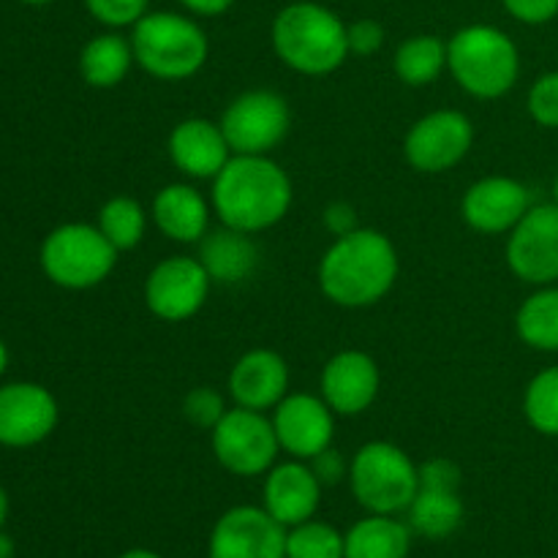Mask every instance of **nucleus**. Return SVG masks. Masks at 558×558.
Listing matches in <instances>:
<instances>
[{
    "mask_svg": "<svg viewBox=\"0 0 558 558\" xmlns=\"http://www.w3.org/2000/svg\"><path fill=\"white\" fill-rule=\"evenodd\" d=\"M294 189L270 156H232L213 178V210L223 227L259 234L287 218Z\"/></svg>",
    "mask_w": 558,
    "mask_h": 558,
    "instance_id": "obj_1",
    "label": "nucleus"
},
{
    "mask_svg": "<svg viewBox=\"0 0 558 558\" xmlns=\"http://www.w3.org/2000/svg\"><path fill=\"white\" fill-rule=\"evenodd\" d=\"M396 245L376 229H354L332 240L319 262V287L330 303L341 308H368L385 300L396 287Z\"/></svg>",
    "mask_w": 558,
    "mask_h": 558,
    "instance_id": "obj_2",
    "label": "nucleus"
},
{
    "mask_svg": "<svg viewBox=\"0 0 558 558\" xmlns=\"http://www.w3.org/2000/svg\"><path fill=\"white\" fill-rule=\"evenodd\" d=\"M270 44L283 65L305 76L332 74L352 54L347 22L314 0L283 5L270 25Z\"/></svg>",
    "mask_w": 558,
    "mask_h": 558,
    "instance_id": "obj_3",
    "label": "nucleus"
},
{
    "mask_svg": "<svg viewBox=\"0 0 558 558\" xmlns=\"http://www.w3.org/2000/svg\"><path fill=\"white\" fill-rule=\"evenodd\" d=\"M447 69L469 96L494 101L515 87L521 52L499 27L466 25L447 41Z\"/></svg>",
    "mask_w": 558,
    "mask_h": 558,
    "instance_id": "obj_4",
    "label": "nucleus"
},
{
    "mask_svg": "<svg viewBox=\"0 0 558 558\" xmlns=\"http://www.w3.org/2000/svg\"><path fill=\"white\" fill-rule=\"evenodd\" d=\"M131 49L145 74L163 82H180L199 74L210 54V41L191 16L147 11L131 27Z\"/></svg>",
    "mask_w": 558,
    "mask_h": 558,
    "instance_id": "obj_5",
    "label": "nucleus"
},
{
    "mask_svg": "<svg viewBox=\"0 0 558 558\" xmlns=\"http://www.w3.org/2000/svg\"><path fill=\"white\" fill-rule=\"evenodd\" d=\"M354 499L374 515L407 512L420 490V466L390 441H368L349 463Z\"/></svg>",
    "mask_w": 558,
    "mask_h": 558,
    "instance_id": "obj_6",
    "label": "nucleus"
},
{
    "mask_svg": "<svg viewBox=\"0 0 558 558\" xmlns=\"http://www.w3.org/2000/svg\"><path fill=\"white\" fill-rule=\"evenodd\" d=\"M120 251L90 223H63L41 245V267L63 289H93L112 276Z\"/></svg>",
    "mask_w": 558,
    "mask_h": 558,
    "instance_id": "obj_7",
    "label": "nucleus"
},
{
    "mask_svg": "<svg viewBox=\"0 0 558 558\" xmlns=\"http://www.w3.org/2000/svg\"><path fill=\"white\" fill-rule=\"evenodd\" d=\"M218 123L234 156H270L287 140L292 112L281 93L259 87L240 93Z\"/></svg>",
    "mask_w": 558,
    "mask_h": 558,
    "instance_id": "obj_8",
    "label": "nucleus"
},
{
    "mask_svg": "<svg viewBox=\"0 0 558 558\" xmlns=\"http://www.w3.org/2000/svg\"><path fill=\"white\" fill-rule=\"evenodd\" d=\"M216 461L238 477H259L276 466L281 452L272 420L265 412L234 407L210 430Z\"/></svg>",
    "mask_w": 558,
    "mask_h": 558,
    "instance_id": "obj_9",
    "label": "nucleus"
},
{
    "mask_svg": "<svg viewBox=\"0 0 558 558\" xmlns=\"http://www.w3.org/2000/svg\"><path fill=\"white\" fill-rule=\"evenodd\" d=\"M474 145V125L458 109H436L409 129L403 156L409 167L423 174L450 172L469 156Z\"/></svg>",
    "mask_w": 558,
    "mask_h": 558,
    "instance_id": "obj_10",
    "label": "nucleus"
},
{
    "mask_svg": "<svg viewBox=\"0 0 558 558\" xmlns=\"http://www.w3.org/2000/svg\"><path fill=\"white\" fill-rule=\"evenodd\" d=\"M507 265L534 287L558 283V205H532L507 238Z\"/></svg>",
    "mask_w": 558,
    "mask_h": 558,
    "instance_id": "obj_11",
    "label": "nucleus"
},
{
    "mask_svg": "<svg viewBox=\"0 0 558 558\" xmlns=\"http://www.w3.org/2000/svg\"><path fill=\"white\" fill-rule=\"evenodd\" d=\"M213 278L196 256H169L158 262L145 281V303L163 322H185L210 298Z\"/></svg>",
    "mask_w": 558,
    "mask_h": 558,
    "instance_id": "obj_12",
    "label": "nucleus"
},
{
    "mask_svg": "<svg viewBox=\"0 0 558 558\" xmlns=\"http://www.w3.org/2000/svg\"><path fill=\"white\" fill-rule=\"evenodd\" d=\"M207 556L287 558V526H281L265 507H232L213 526Z\"/></svg>",
    "mask_w": 558,
    "mask_h": 558,
    "instance_id": "obj_13",
    "label": "nucleus"
},
{
    "mask_svg": "<svg viewBox=\"0 0 558 558\" xmlns=\"http://www.w3.org/2000/svg\"><path fill=\"white\" fill-rule=\"evenodd\" d=\"M272 428L278 445L287 456L298 461H311L327 447H332L336 436V412L327 407L322 396L311 392H292L272 409Z\"/></svg>",
    "mask_w": 558,
    "mask_h": 558,
    "instance_id": "obj_14",
    "label": "nucleus"
},
{
    "mask_svg": "<svg viewBox=\"0 0 558 558\" xmlns=\"http://www.w3.org/2000/svg\"><path fill=\"white\" fill-rule=\"evenodd\" d=\"M532 207V194L515 178L490 174L466 189L461 202L463 221L480 234H510Z\"/></svg>",
    "mask_w": 558,
    "mask_h": 558,
    "instance_id": "obj_15",
    "label": "nucleus"
},
{
    "mask_svg": "<svg viewBox=\"0 0 558 558\" xmlns=\"http://www.w3.org/2000/svg\"><path fill=\"white\" fill-rule=\"evenodd\" d=\"M58 425V401L33 381L0 387V445L31 447L47 439Z\"/></svg>",
    "mask_w": 558,
    "mask_h": 558,
    "instance_id": "obj_16",
    "label": "nucleus"
},
{
    "mask_svg": "<svg viewBox=\"0 0 558 558\" xmlns=\"http://www.w3.org/2000/svg\"><path fill=\"white\" fill-rule=\"evenodd\" d=\"M322 398L327 407L343 417H357L374 407L381 387V374L376 360L360 349H347L330 357L322 371Z\"/></svg>",
    "mask_w": 558,
    "mask_h": 558,
    "instance_id": "obj_17",
    "label": "nucleus"
},
{
    "mask_svg": "<svg viewBox=\"0 0 558 558\" xmlns=\"http://www.w3.org/2000/svg\"><path fill=\"white\" fill-rule=\"evenodd\" d=\"M229 396L234 407L267 412L289 396V365L272 349H251L229 371Z\"/></svg>",
    "mask_w": 558,
    "mask_h": 558,
    "instance_id": "obj_18",
    "label": "nucleus"
},
{
    "mask_svg": "<svg viewBox=\"0 0 558 558\" xmlns=\"http://www.w3.org/2000/svg\"><path fill=\"white\" fill-rule=\"evenodd\" d=\"M322 488L325 485L319 483L308 461L292 458L287 463H276L265 480V510L281 526L292 529L316 515L322 501Z\"/></svg>",
    "mask_w": 558,
    "mask_h": 558,
    "instance_id": "obj_19",
    "label": "nucleus"
},
{
    "mask_svg": "<svg viewBox=\"0 0 558 558\" xmlns=\"http://www.w3.org/2000/svg\"><path fill=\"white\" fill-rule=\"evenodd\" d=\"M169 158L191 180H213L234 156L221 123L207 118H185L169 134Z\"/></svg>",
    "mask_w": 558,
    "mask_h": 558,
    "instance_id": "obj_20",
    "label": "nucleus"
},
{
    "mask_svg": "<svg viewBox=\"0 0 558 558\" xmlns=\"http://www.w3.org/2000/svg\"><path fill=\"white\" fill-rule=\"evenodd\" d=\"M150 218L172 243H199L210 232V205L189 183H169L156 194Z\"/></svg>",
    "mask_w": 558,
    "mask_h": 558,
    "instance_id": "obj_21",
    "label": "nucleus"
},
{
    "mask_svg": "<svg viewBox=\"0 0 558 558\" xmlns=\"http://www.w3.org/2000/svg\"><path fill=\"white\" fill-rule=\"evenodd\" d=\"M196 259L202 262L213 283H240L254 276V270L259 267V248L248 232L221 227L199 240Z\"/></svg>",
    "mask_w": 558,
    "mask_h": 558,
    "instance_id": "obj_22",
    "label": "nucleus"
},
{
    "mask_svg": "<svg viewBox=\"0 0 558 558\" xmlns=\"http://www.w3.org/2000/svg\"><path fill=\"white\" fill-rule=\"evenodd\" d=\"M412 526L396 515H374L354 523L347 537V558H409Z\"/></svg>",
    "mask_w": 558,
    "mask_h": 558,
    "instance_id": "obj_23",
    "label": "nucleus"
},
{
    "mask_svg": "<svg viewBox=\"0 0 558 558\" xmlns=\"http://www.w3.org/2000/svg\"><path fill=\"white\" fill-rule=\"evenodd\" d=\"M409 526L414 534L425 539H445L461 529L463 501L458 488H436V485H420L417 496L407 510Z\"/></svg>",
    "mask_w": 558,
    "mask_h": 558,
    "instance_id": "obj_24",
    "label": "nucleus"
},
{
    "mask_svg": "<svg viewBox=\"0 0 558 558\" xmlns=\"http://www.w3.org/2000/svg\"><path fill=\"white\" fill-rule=\"evenodd\" d=\"M134 63L131 38L120 36V33H101L82 47L80 74L90 87L107 90V87L120 85Z\"/></svg>",
    "mask_w": 558,
    "mask_h": 558,
    "instance_id": "obj_25",
    "label": "nucleus"
},
{
    "mask_svg": "<svg viewBox=\"0 0 558 558\" xmlns=\"http://www.w3.org/2000/svg\"><path fill=\"white\" fill-rule=\"evenodd\" d=\"M515 330L526 347L537 352H558V287H539L518 308Z\"/></svg>",
    "mask_w": 558,
    "mask_h": 558,
    "instance_id": "obj_26",
    "label": "nucleus"
},
{
    "mask_svg": "<svg viewBox=\"0 0 558 558\" xmlns=\"http://www.w3.org/2000/svg\"><path fill=\"white\" fill-rule=\"evenodd\" d=\"M392 65H396V74L403 85H430V82L439 80L441 71L447 69V41H441L439 36H428V33L407 38V41L396 49Z\"/></svg>",
    "mask_w": 558,
    "mask_h": 558,
    "instance_id": "obj_27",
    "label": "nucleus"
},
{
    "mask_svg": "<svg viewBox=\"0 0 558 558\" xmlns=\"http://www.w3.org/2000/svg\"><path fill=\"white\" fill-rule=\"evenodd\" d=\"M98 229L118 251H131L145 240L147 210L134 196H114L98 210Z\"/></svg>",
    "mask_w": 558,
    "mask_h": 558,
    "instance_id": "obj_28",
    "label": "nucleus"
},
{
    "mask_svg": "<svg viewBox=\"0 0 558 558\" xmlns=\"http://www.w3.org/2000/svg\"><path fill=\"white\" fill-rule=\"evenodd\" d=\"M287 558H347V537L330 523L311 518L287 529Z\"/></svg>",
    "mask_w": 558,
    "mask_h": 558,
    "instance_id": "obj_29",
    "label": "nucleus"
},
{
    "mask_svg": "<svg viewBox=\"0 0 558 558\" xmlns=\"http://www.w3.org/2000/svg\"><path fill=\"white\" fill-rule=\"evenodd\" d=\"M523 414L543 436H558V365L534 376L523 392Z\"/></svg>",
    "mask_w": 558,
    "mask_h": 558,
    "instance_id": "obj_30",
    "label": "nucleus"
},
{
    "mask_svg": "<svg viewBox=\"0 0 558 558\" xmlns=\"http://www.w3.org/2000/svg\"><path fill=\"white\" fill-rule=\"evenodd\" d=\"M227 412L229 409H227V403H223L221 392H216L213 387H194V390H191L183 401L185 420L202 430L216 428Z\"/></svg>",
    "mask_w": 558,
    "mask_h": 558,
    "instance_id": "obj_31",
    "label": "nucleus"
},
{
    "mask_svg": "<svg viewBox=\"0 0 558 558\" xmlns=\"http://www.w3.org/2000/svg\"><path fill=\"white\" fill-rule=\"evenodd\" d=\"M529 114L543 129H558V71L537 76L526 98Z\"/></svg>",
    "mask_w": 558,
    "mask_h": 558,
    "instance_id": "obj_32",
    "label": "nucleus"
},
{
    "mask_svg": "<svg viewBox=\"0 0 558 558\" xmlns=\"http://www.w3.org/2000/svg\"><path fill=\"white\" fill-rule=\"evenodd\" d=\"M85 5L96 22L120 31V27H134L147 14L150 0H85Z\"/></svg>",
    "mask_w": 558,
    "mask_h": 558,
    "instance_id": "obj_33",
    "label": "nucleus"
},
{
    "mask_svg": "<svg viewBox=\"0 0 558 558\" xmlns=\"http://www.w3.org/2000/svg\"><path fill=\"white\" fill-rule=\"evenodd\" d=\"M347 38H349V52L352 54H376L385 47V27L381 22L371 20H354L352 25H347Z\"/></svg>",
    "mask_w": 558,
    "mask_h": 558,
    "instance_id": "obj_34",
    "label": "nucleus"
},
{
    "mask_svg": "<svg viewBox=\"0 0 558 558\" xmlns=\"http://www.w3.org/2000/svg\"><path fill=\"white\" fill-rule=\"evenodd\" d=\"M501 5L523 25H545L558 16V0H501Z\"/></svg>",
    "mask_w": 558,
    "mask_h": 558,
    "instance_id": "obj_35",
    "label": "nucleus"
},
{
    "mask_svg": "<svg viewBox=\"0 0 558 558\" xmlns=\"http://www.w3.org/2000/svg\"><path fill=\"white\" fill-rule=\"evenodd\" d=\"M420 485H436V488H461V469L447 458H434L420 466Z\"/></svg>",
    "mask_w": 558,
    "mask_h": 558,
    "instance_id": "obj_36",
    "label": "nucleus"
},
{
    "mask_svg": "<svg viewBox=\"0 0 558 558\" xmlns=\"http://www.w3.org/2000/svg\"><path fill=\"white\" fill-rule=\"evenodd\" d=\"M308 466L314 469V474L319 477V483L325 485H338L343 477H349V466L347 461H343V456L338 450H332V447H327L325 452H319L316 458H311Z\"/></svg>",
    "mask_w": 558,
    "mask_h": 558,
    "instance_id": "obj_37",
    "label": "nucleus"
},
{
    "mask_svg": "<svg viewBox=\"0 0 558 558\" xmlns=\"http://www.w3.org/2000/svg\"><path fill=\"white\" fill-rule=\"evenodd\" d=\"M322 221H325L327 232H330L332 238H343V234L360 229L357 213H354V207L347 205V202H332L325 210V216H322Z\"/></svg>",
    "mask_w": 558,
    "mask_h": 558,
    "instance_id": "obj_38",
    "label": "nucleus"
},
{
    "mask_svg": "<svg viewBox=\"0 0 558 558\" xmlns=\"http://www.w3.org/2000/svg\"><path fill=\"white\" fill-rule=\"evenodd\" d=\"M185 11L196 16H221L234 5V0H180Z\"/></svg>",
    "mask_w": 558,
    "mask_h": 558,
    "instance_id": "obj_39",
    "label": "nucleus"
},
{
    "mask_svg": "<svg viewBox=\"0 0 558 558\" xmlns=\"http://www.w3.org/2000/svg\"><path fill=\"white\" fill-rule=\"evenodd\" d=\"M0 558H14V539L0 532Z\"/></svg>",
    "mask_w": 558,
    "mask_h": 558,
    "instance_id": "obj_40",
    "label": "nucleus"
},
{
    "mask_svg": "<svg viewBox=\"0 0 558 558\" xmlns=\"http://www.w3.org/2000/svg\"><path fill=\"white\" fill-rule=\"evenodd\" d=\"M5 518H9V496H5L3 485H0V529H3Z\"/></svg>",
    "mask_w": 558,
    "mask_h": 558,
    "instance_id": "obj_41",
    "label": "nucleus"
},
{
    "mask_svg": "<svg viewBox=\"0 0 558 558\" xmlns=\"http://www.w3.org/2000/svg\"><path fill=\"white\" fill-rule=\"evenodd\" d=\"M118 558H161V556L153 554V550H145V548H134V550H125V554Z\"/></svg>",
    "mask_w": 558,
    "mask_h": 558,
    "instance_id": "obj_42",
    "label": "nucleus"
},
{
    "mask_svg": "<svg viewBox=\"0 0 558 558\" xmlns=\"http://www.w3.org/2000/svg\"><path fill=\"white\" fill-rule=\"evenodd\" d=\"M5 363H9V354H5L3 341H0V374H3V371H5Z\"/></svg>",
    "mask_w": 558,
    "mask_h": 558,
    "instance_id": "obj_43",
    "label": "nucleus"
},
{
    "mask_svg": "<svg viewBox=\"0 0 558 558\" xmlns=\"http://www.w3.org/2000/svg\"><path fill=\"white\" fill-rule=\"evenodd\" d=\"M22 3H31V5H44V3H52V0H22Z\"/></svg>",
    "mask_w": 558,
    "mask_h": 558,
    "instance_id": "obj_44",
    "label": "nucleus"
},
{
    "mask_svg": "<svg viewBox=\"0 0 558 558\" xmlns=\"http://www.w3.org/2000/svg\"><path fill=\"white\" fill-rule=\"evenodd\" d=\"M554 202L558 205V174H556V180H554Z\"/></svg>",
    "mask_w": 558,
    "mask_h": 558,
    "instance_id": "obj_45",
    "label": "nucleus"
}]
</instances>
